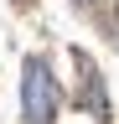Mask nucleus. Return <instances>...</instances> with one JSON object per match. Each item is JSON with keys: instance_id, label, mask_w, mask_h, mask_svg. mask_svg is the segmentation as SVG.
<instances>
[{"instance_id": "f257e3e1", "label": "nucleus", "mask_w": 119, "mask_h": 124, "mask_svg": "<svg viewBox=\"0 0 119 124\" xmlns=\"http://www.w3.org/2000/svg\"><path fill=\"white\" fill-rule=\"evenodd\" d=\"M57 103H62V93H57V78L41 57H26L21 67V114L26 124H57Z\"/></svg>"}, {"instance_id": "f03ea898", "label": "nucleus", "mask_w": 119, "mask_h": 124, "mask_svg": "<svg viewBox=\"0 0 119 124\" xmlns=\"http://www.w3.org/2000/svg\"><path fill=\"white\" fill-rule=\"evenodd\" d=\"M78 5H93V0H78Z\"/></svg>"}]
</instances>
